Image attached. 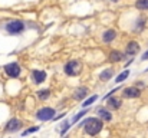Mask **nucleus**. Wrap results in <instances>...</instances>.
I'll use <instances>...</instances> for the list:
<instances>
[{"label": "nucleus", "mask_w": 148, "mask_h": 138, "mask_svg": "<svg viewBox=\"0 0 148 138\" xmlns=\"http://www.w3.org/2000/svg\"><path fill=\"white\" fill-rule=\"evenodd\" d=\"M81 127H84L85 133L88 135H98L99 133L102 131V127H103V121L101 118H88L85 119L84 122H81Z\"/></svg>", "instance_id": "f257e3e1"}, {"label": "nucleus", "mask_w": 148, "mask_h": 138, "mask_svg": "<svg viewBox=\"0 0 148 138\" xmlns=\"http://www.w3.org/2000/svg\"><path fill=\"white\" fill-rule=\"evenodd\" d=\"M81 71H82V65L79 60H75V59L66 62V65L63 66V72L68 76H78L81 73Z\"/></svg>", "instance_id": "f03ea898"}, {"label": "nucleus", "mask_w": 148, "mask_h": 138, "mask_svg": "<svg viewBox=\"0 0 148 138\" xmlns=\"http://www.w3.org/2000/svg\"><path fill=\"white\" fill-rule=\"evenodd\" d=\"M6 32L9 35L17 36V35H20V33L25 32V23L22 20H12V22H9L6 25Z\"/></svg>", "instance_id": "7ed1b4c3"}, {"label": "nucleus", "mask_w": 148, "mask_h": 138, "mask_svg": "<svg viewBox=\"0 0 148 138\" xmlns=\"http://www.w3.org/2000/svg\"><path fill=\"white\" fill-rule=\"evenodd\" d=\"M55 115H56V111L50 106H43L36 112V118L39 121H52L55 118Z\"/></svg>", "instance_id": "20e7f679"}, {"label": "nucleus", "mask_w": 148, "mask_h": 138, "mask_svg": "<svg viewBox=\"0 0 148 138\" xmlns=\"http://www.w3.org/2000/svg\"><path fill=\"white\" fill-rule=\"evenodd\" d=\"M3 69H4V73L9 78H17L20 75V72H22V68H20V65L17 62H10V63L4 65Z\"/></svg>", "instance_id": "39448f33"}, {"label": "nucleus", "mask_w": 148, "mask_h": 138, "mask_svg": "<svg viewBox=\"0 0 148 138\" xmlns=\"http://www.w3.org/2000/svg\"><path fill=\"white\" fill-rule=\"evenodd\" d=\"M22 128V121L17 119V118H12L7 124H6V131L7 133H17L19 130Z\"/></svg>", "instance_id": "423d86ee"}, {"label": "nucleus", "mask_w": 148, "mask_h": 138, "mask_svg": "<svg viewBox=\"0 0 148 138\" xmlns=\"http://www.w3.org/2000/svg\"><path fill=\"white\" fill-rule=\"evenodd\" d=\"M32 79H33V82L36 85H39V84H42V82L46 81V72L45 71H40V69H35L32 72Z\"/></svg>", "instance_id": "0eeeda50"}, {"label": "nucleus", "mask_w": 148, "mask_h": 138, "mask_svg": "<svg viewBox=\"0 0 148 138\" xmlns=\"http://www.w3.org/2000/svg\"><path fill=\"white\" fill-rule=\"evenodd\" d=\"M122 95L125 98H138L141 95V91L137 88V87H128V88H124Z\"/></svg>", "instance_id": "6e6552de"}, {"label": "nucleus", "mask_w": 148, "mask_h": 138, "mask_svg": "<svg viewBox=\"0 0 148 138\" xmlns=\"http://www.w3.org/2000/svg\"><path fill=\"white\" fill-rule=\"evenodd\" d=\"M88 93H89V89H88L86 87L76 88L75 92H73V99H76V101H82V99H85V98L88 96Z\"/></svg>", "instance_id": "1a4fd4ad"}, {"label": "nucleus", "mask_w": 148, "mask_h": 138, "mask_svg": "<svg viewBox=\"0 0 148 138\" xmlns=\"http://www.w3.org/2000/svg\"><path fill=\"white\" fill-rule=\"evenodd\" d=\"M106 105L111 108V109H119L121 108V105H122V101L119 99V98H116V96H109V98H106Z\"/></svg>", "instance_id": "9d476101"}, {"label": "nucleus", "mask_w": 148, "mask_h": 138, "mask_svg": "<svg viewBox=\"0 0 148 138\" xmlns=\"http://www.w3.org/2000/svg\"><path fill=\"white\" fill-rule=\"evenodd\" d=\"M116 30H114V29H108V30H105L103 32V35H102V41L105 42V43H111L115 38H116Z\"/></svg>", "instance_id": "9b49d317"}, {"label": "nucleus", "mask_w": 148, "mask_h": 138, "mask_svg": "<svg viewBox=\"0 0 148 138\" xmlns=\"http://www.w3.org/2000/svg\"><path fill=\"white\" fill-rule=\"evenodd\" d=\"M108 58H109L111 62H121V60L125 59V55L122 52H119V50H111V53H109Z\"/></svg>", "instance_id": "f8f14e48"}, {"label": "nucleus", "mask_w": 148, "mask_h": 138, "mask_svg": "<svg viewBox=\"0 0 148 138\" xmlns=\"http://www.w3.org/2000/svg\"><path fill=\"white\" fill-rule=\"evenodd\" d=\"M97 114L99 115V118H101L102 121H111V119H112V114H111L108 109H105V108H98V109H97Z\"/></svg>", "instance_id": "ddd939ff"}, {"label": "nucleus", "mask_w": 148, "mask_h": 138, "mask_svg": "<svg viewBox=\"0 0 148 138\" xmlns=\"http://www.w3.org/2000/svg\"><path fill=\"white\" fill-rule=\"evenodd\" d=\"M140 50V45L135 42V41H131V42H128V45H127V55H135L137 52Z\"/></svg>", "instance_id": "4468645a"}, {"label": "nucleus", "mask_w": 148, "mask_h": 138, "mask_svg": "<svg viewBox=\"0 0 148 138\" xmlns=\"http://www.w3.org/2000/svg\"><path fill=\"white\" fill-rule=\"evenodd\" d=\"M112 76H114V69L112 68H108V69H105V71H102L99 73V79L101 81H109Z\"/></svg>", "instance_id": "2eb2a0df"}, {"label": "nucleus", "mask_w": 148, "mask_h": 138, "mask_svg": "<svg viewBox=\"0 0 148 138\" xmlns=\"http://www.w3.org/2000/svg\"><path fill=\"white\" fill-rule=\"evenodd\" d=\"M135 7L138 10H148V0H137Z\"/></svg>", "instance_id": "dca6fc26"}, {"label": "nucleus", "mask_w": 148, "mask_h": 138, "mask_svg": "<svg viewBox=\"0 0 148 138\" xmlns=\"http://www.w3.org/2000/svg\"><path fill=\"white\" fill-rule=\"evenodd\" d=\"M49 96H50L49 89H40V91H38V98H39L40 101H46Z\"/></svg>", "instance_id": "f3484780"}, {"label": "nucleus", "mask_w": 148, "mask_h": 138, "mask_svg": "<svg viewBox=\"0 0 148 138\" xmlns=\"http://www.w3.org/2000/svg\"><path fill=\"white\" fill-rule=\"evenodd\" d=\"M128 76H130V71H128V69H125L124 72H121V73L116 76V81H115V82H116V84H121V82H124Z\"/></svg>", "instance_id": "a211bd4d"}, {"label": "nucleus", "mask_w": 148, "mask_h": 138, "mask_svg": "<svg viewBox=\"0 0 148 138\" xmlns=\"http://www.w3.org/2000/svg\"><path fill=\"white\" fill-rule=\"evenodd\" d=\"M97 99H98V95H94V96H89V98H88V99H86V101H85V102L82 104V108H86V106H89V105H92V104H94V102H95Z\"/></svg>", "instance_id": "6ab92c4d"}, {"label": "nucleus", "mask_w": 148, "mask_h": 138, "mask_svg": "<svg viewBox=\"0 0 148 138\" xmlns=\"http://www.w3.org/2000/svg\"><path fill=\"white\" fill-rule=\"evenodd\" d=\"M86 112H88V109H86V108H85V109H82L81 112H78V114H76V115L73 117V119H72V122L75 124L76 121H79V119H81V118H82V117H84V115L86 114Z\"/></svg>", "instance_id": "aec40b11"}, {"label": "nucleus", "mask_w": 148, "mask_h": 138, "mask_svg": "<svg viewBox=\"0 0 148 138\" xmlns=\"http://www.w3.org/2000/svg\"><path fill=\"white\" fill-rule=\"evenodd\" d=\"M36 131H39V127H32V128H29V130H25V131L22 133V135L25 137V135H29V134H33V133H36Z\"/></svg>", "instance_id": "412c9836"}, {"label": "nucleus", "mask_w": 148, "mask_h": 138, "mask_svg": "<svg viewBox=\"0 0 148 138\" xmlns=\"http://www.w3.org/2000/svg\"><path fill=\"white\" fill-rule=\"evenodd\" d=\"M69 125H71V122H69V121H65V122H63V125H62V130H60V135H65V133H66V131L71 128Z\"/></svg>", "instance_id": "4be33fe9"}, {"label": "nucleus", "mask_w": 148, "mask_h": 138, "mask_svg": "<svg viewBox=\"0 0 148 138\" xmlns=\"http://www.w3.org/2000/svg\"><path fill=\"white\" fill-rule=\"evenodd\" d=\"M137 23H138V25H137V27H135L137 30H138V29H143V27H144V19H138V20H137Z\"/></svg>", "instance_id": "5701e85b"}, {"label": "nucleus", "mask_w": 148, "mask_h": 138, "mask_svg": "<svg viewBox=\"0 0 148 138\" xmlns=\"http://www.w3.org/2000/svg\"><path fill=\"white\" fill-rule=\"evenodd\" d=\"M141 59H143V60H147V59H148V50L144 53V55H143V58H141Z\"/></svg>", "instance_id": "b1692460"}, {"label": "nucleus", "mask_w": 148, "mask_h": 138, "mask_svg": "<svg viewBox=\"0 0 148 138\" xmlns=\"http://www.w3.org/2000/svg\"><path fill=\"white\" fill-rule=\"evenodd\" d=\"M111 1H114V3H116V1H118V0H111Z\"/></svg>", "instance_id": "393cba45"}]
</instances>
